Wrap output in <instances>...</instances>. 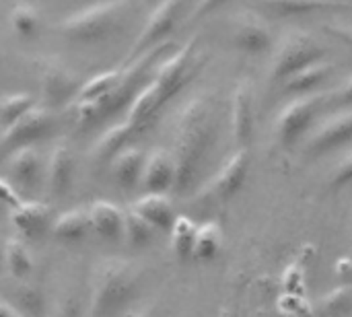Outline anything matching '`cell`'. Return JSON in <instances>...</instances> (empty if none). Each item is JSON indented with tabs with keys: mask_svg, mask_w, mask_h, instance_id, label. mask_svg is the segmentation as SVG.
I'll return each mask as SVG.
<instances>
[{
	"mask_svg": "<svg viewBox=\"0 0 352 317\" xmlns=\"http://www.w3.org/2000/svg\"><path fill=\"white\" fill-rule=\"evenodd\" d=\"M349 184H352V151L346 153V157L332 171V188H344Z\"/></svg>",
	"mask_w": 352,
	"mask_h": 317,
	"instance_id": "cell-37",
	"label": "cell"
},
{
	"mask_svg": "<svg viewBox=\"0 0 352 317\" xmlns=\"http://www.w3.org/2000/svg\"><path fill=\"white\" fill-rule=\"evenodd\" d=\"M10 305L25 317H43L45 314V297L41 289L33 285H19L14 289V299Z\"/></svg>",
	"mask_w": 352,
	"mask_h": 317,
	"instance_id": "cell-32",
	"label": "cell"
},
{
	"mask_svg": "<svg viewBox=\"0 0 352 317\" xmlns=\"http://www.w3.org/2000/svg\"><path fill=\"white\" fill-rule=\"evenodd\" d=\"M2 256H4V241H0V268H2Z\"/></svg>",
	"mask_w": 352,
	"mask_h": 317,
	"instance_id": "cell-42",
	"label": "cell"
},
{
	"mask_svg": "<svg viewBox=\"0 0 352 317\" xmlns=\"http://www.w3.org/2000/svg\"><path fill=\"white\" fill-rule=\"evenodd\" d=\"M231 0H198V4L194 6V10L190 12V21H198L204 19L208 14H212L214 10H219L221 6H225Z\"/></svg>",
	"mask_w": 352,
	"mask_h": 317,
	"instance_id": "cell-39",
	"label": "cell"
},
{
	"mask_svg": "<svg viewBox=\"0 0 352 317\" xmlns=\"http://www.w3.org/2000/svg\"><path fill=\"white\" fill-rule=\"evenodd\" d=\"M144 153L138 146H124L107 165H109V173L113 184L124 190L130 192L136 186H140V175H142V167H144Z\"/></svg>",
	"mask_w": 352,
	"mask_h": 317,
	"instance_id": "cell-22",
	"label": "cell"
},
{
	"mask_svg": "<svg viewBox=\"0 0 352 317\" xmlns=\"http://www.w3.org/2000/svg\"><path fill=\"white\" fill-rule=\"evenodd\" d=\"M163 105L165 103L161 99L159 87H157V83L153 80V74H151V78L140 87V91L134 95L132 103L128 105L124 120L136 132H142V130H146L153 124V120L159 116V111H161Z\"/></svg>",
	"mask_w": 352,
	"mask_h": 317,
	"instance_id": "cell-21",
	"label": "cell"
},
{
	"mask_svg": "<svg viewBox=\"0 0 352 317\" xmlns=\"http://www.w3.org/2000/svg\"><path fill=\"white\" fill-rule=\"evenodd\" d=\"M140 188L146 194H167L175 190V161L171 151L155 149L144 157Z\"/></svg>",
	"mask_w": 352,
	"mask_h": 317,
	"instance_id": "cell-19",
	"label": "cell"
},
{
	"mask_svg": "<svg viewBox=\"0 0 352 317\" xmlns=\"http://www.w3.org/2000/svg\"><path fill=\"white\" fill-rule=\"evenodd\" d=\"M326 56L324 45L307 31H289L276 41L270 60V78L276 83H285L291 74L301 70L303 66L322 60Z\"/></svg>",
	"mask_w": 352,
	"mask_h": 317,
	"instance_id": "cell-6",
	"label": "cell"
},
{
	"mask_svg": "<svg viewBox=\"0 0 352 317\" xmlns=\"http://www.w3.org/2000/svg\"><path fill=\"white\" fill-rule=\"evenodd\" d=\"M8 27L19 39H35L41 31V14L37 6L29 2H19L8 10Z\"/></svg>",
	"mask_w": 352,
	"mask_h": 317,
	"instance_id": "cell-28",
	"label": "cell"
},
{
	"mask_svg": "<svg viewBox=\"0 0 352 317\" xmlns=\"http://www.w3.org/2000/svg\"><path fill=\"white\" fill-rule=\"evenodd\" d=\"M188 2L190 0H159L155 4L153 12L148 14V19L144 21V25L124 62L169 41V35L175 31L177 23L182 21L184 12L188 8Z\"/></svg>",
	"mask_w": 352,
	"mask_h": 317,
	"instance_id": "cell-11",
	"label": "cell"
},
{
	"mask_svg": "<svg viewBox=\"0 0 352 317\" xmlns=\"http://www.w3.org/2000/svg\"><path fill=\"white\" fill-rule=\"evenodd\" d=\"M198 60V37H190L186 43L175 45L159 60L153 70V80L157 83L165 105L196 76V72L200 70Z\"/></svg>",
	"mask_w": 352,
	"mask_h": 317,
	"instance_id": "cell-5",
	"label": "cell"
},
{
	"mask_svg": "<svg viewBox=\"0 0 352 317\" xmlns=\"http://www.w3.org/2000/svg\"><path fill=\"white\" fill-rule=\"evenodd\" d=\"M35 103L37 99L29 91H14V93L2 95L0 97V124L8 126L10 122L21 118L25 111H29Z\"/></svg>",
	"mask_w": 352,
	"mask_h": 317,
	"instance_id": "cell-33",
	"label": "cell"
},
{
	"mask_svg": "<svg viewBox=\"0 0 352 317\" xmlns=\"http://www.w3.org/2000/svg\"><path fill=\"white\" fill-rule=\"evenodd\" d=\"M2 165H4L2 177L16 190V194L23 200H29L43 190L45 163L37 146H23L8 153L2 159Z\"/></svg>",
	"mask_w": 352,
	"mask_h": 317,
	"instance_id": "cell-12",
	"label": "cell"
},
{
	"mask_svg": "<svg viewBox=\"0 0 352 317\" xmlns=\"http://www.w3.org/2000/svg\"><path fill=\"white\" fill-rule=\"evenodd\" d=\"M229 27L231 45L243 54L260 56L274 47V33L268 21L258 10H241L233 14Z\"/></svg>",
	"mask_w": 352,
	"mask_h": 317,
	"instance_id": "cell-13",
	"label": "cell"
},
{
	"mask_svg": "<svg viewBox=\"0 0 352 317\" xmlns=\"http://www.w3.org/2000/svg\"><path fill=\"white\" fill-rule=\"evenodd\" d=\"M198 223H194L188 217H177L169 229L171 233V250L175 252L177 258H192L194 254V239H196Z\"/></svg>",
	"mask_w": 352,
	"mask_h": 317,
	"instance_id": "cell-31",
	"label": "cell"
},
{
	"mask_svg": "<svg viewBox=\"0 0 352 317\" xmlns=\"http://www.w3.org/2000/svg\"><path fill=\"white\" fill-rule=\"evenodd\" d=\"M250 171V151L235 149L219 169L196 190V200L202 202H227L231 200L245 184Z\"/></svg>",
	"mask_w": 352,
	"mask_h": 317,
	"instance_id": "cell-10",
	"label": "cell"
},
{
	"mask_svg": "<svg viewBox=\"0 0 352 317\" xmlns=\"http://www.w3.org/2000/svg\"><path fill=\"white\" fill-rule=\"evenodd\" d=\"M324 31H326V35L338 39L342 45H346L349 50H352V23L330 21V23H324Z\"/></svg>",
	"mask_w": 352,
	"mask_h": 317,
	"instance_id": "cell-36",
	"label": "cell"
},
{
	"mask_svg": "<svg viewBox=\"0 0 352 317\" xmlns=\"http://www.w3.org/2000/svg\"><path fill=\"white\" fill-rule=\"evenodd\" d=\"M130 317H153V309L151 307H142V309H136Z\"/></svg>",
	"mask_w": 352,
	"mask_h": 317,
	"instance_id": "cell-41",
	"label": "cell"
},
{
	"mask_svg": "<svg viewBox=\"0 0 352 317\" xmlns=\"http://www.w3.org/2000/svg\"><path fill=\"white\" fill-rule=\"evenodd\" d=\"M130 210L146 221L155 231H169L177 219L167 194H144L130 206Z\"/></svg>",
	"mask_w": 352,
	"mask_h": 317,
	"instance_id": "cell-24",
	"label": "cell"
},
{
	"mask_svg": "<svg viewBox=\"0 0 352 317\" xmlns=\"http://www.w3.org/2000/svg\"><path fill=\"white\" fill-rule=\"evenodd\" d=\"M0 317H25L21 311H16L10 303H0Z\"/></svg>",
	"mask_w": 352,
	"mask_h": 317,
	"instance_id": "cell-40",
	"label": "cell"
},
{
	"mask_svg": "<svg viewBox=\"0 0 352 317\" xmlns=\"http://www.w3.org/2000/svg\"><path fill=\"white\" fill-rule=\"evenodd\" d=\"M0 134H2V132H0Z\"/></svg>",
	"mask_w": 352,
	"mask_h": 317,
	"instance_id": "cell-44",
	"label": "cell"
},
{
	"mask_svg": "<svg viewBox=\"0 0 352 317\" xmlns=\"http://www.w3.org/2000/svg\"><path fill=\"white\" fill-rule=\"evenodd\" d=\"M120 76H122V66L107 68V70H101V72L93 74L91 78L82 80V85H80L78 95H76L74 101H91V99L103 97L105 93H109L118 85Z\"/></svg>",
	"mask_w": 352,
	"mask_h": 317,
	"instance_id": "cell-30",
	"label": "cell"
},
{
	"mask_svg": "<svg viewBox=\"0 0 352 317\" xmlns=\"http://www.w3.org/2000/svg\"><path fill=\"white\" fill-rule=\"evenodd\" d=\"M223 248V229L219 227V223L208 221L198 225L196 231V239H194V254L192 258L198 260H212L219 256Z\"/></svg>",
	"mask_w": 352,
	"mask_h": 317,
	"instance_id": "cell-29",
	"label": "cell"
},
{
	"mask_svg": "<svg viewBox=\"0 0 352 317\" xmlns=\"http://www.w3.org/2000/svg\"><path fill=\"white\" fill-rule=\"evenodd\" d=\"M217 138L214 101L208 95L190 99L177 116L175 128V190L188 192L198 179Z\"/></svg>",
	"mask_w": 352,
	"mask_h": 317,
	"instance_id": "cell-1",
	"label": "cell"
},
{
	"mask_svg": "<svg viewBox=\"0 0 352 317\" xmlns=\"http://www.w3.org/2000/svg\"><path fill=\"white\" fill-rule=\"evenodd\" d=\"M58 111L35 103L29 111H25L21 118L4 126L0 134V161L23 146H35L37 142L50 138L54 130L58 128Z\"/></svg>",
	"mask_w": 352,
	"mask_h": 317,
	"instance_id": "cell-7",
	"label": "cell"
},
{
	"mask_svg": "<svg viewBox=\"0 0 352 317\" xmlns=\"http://www.w3.org/2000/svg\"><path fill=\"white\" fill-rule=\"evenodd\" d=\"M229 126L235 146L248 149L254 138V126H256V97L250 78H241L233 89Z\"/></svg>",
	"mask_w": 352,
	"mask_h": 317,
	"instance_id": "cell-15",
	"label": "cell"
},
{
	"mask_svg": "<svg viewBox=\"0 0 352 317\" xmlns=\"http://www.w3.org/2000/svg\"><path fill=\"white\" fill-rule=\"evenodd\" d=\"M41 105L60 111L70 107L82 85V76L58 58H41L37 62Z\"/></svg>",
	"mask_w": 352,
	"mask_h": 317,
	"instance_id": "cell-8",
	"label": "cell"
},
{
	"mask_svg": "<svg viewBox=\"0 0 352 317\" xmlns=\"http://www.w3.org/2000/svg\"><path fill=\"white\" fill-rule=\"evenodd\" d=\"M52 237L64 243H76L82 241L91 233V223H89V206H72L66 212H60L54 217Z\"/></svg>",
	"mask_w": 352,
	"mask_h": 317,
	"instance_id": "cell-25",
	"label": "cell"
},
{
	"mask_svg": "<svg viewBox=\"0 0 352 317\" xmlns=\"http://www.w3.org/2000/svg\"><path fill=\"white\" fill-rule=\"evenodd\" d=\"M155 233L157 231L146 221H142L136 212L126 210V219H124V239L122 241H126L134 250H140V248H146L153 241Z\"/></svg>",
	"mask_w": 352,
	"mask_h": 317,
	"instance_id": "cell-34",
	"label": "cell"
},
{
	"mask_svg": "<svg viewBox=\"0 0 352 317\" xmlns=\"http://www.w3.org/2000/svg\"><path fill=\"white\" fill-rule=\"evenodd\" d=\"M134 0H95L54 25V33L72 45H101L124 31Z\"/></svg>",
	"mask_w": 352,
	"mask_h": 317,
	"instance_id": "cell-3",
	"label": "cell"
},
{
	"mask_svg": "<svg viewBox=\"0 0 352 317\" xmlns=\"http://www.w3.org/2000/svg\"><path fill=\"white\" fill-rule=\"evenodd\" d=\"M326 101L338 109L342 107H352V74H349L336 89L326 93Z\"/></svg>",
	"mask_w": 352,
	"mask_h": 317,
	"instance_id": "cell-35",
	"label": "cell"
},
{
	"mask_svg": "<svg viewBox=\"0 0 352 317\" xmlns=\"http://www.w3.org/2000/svg\"><path fill=\"white\" fill-rule=\"evenodd\" d=\"M134 134H138V132L126 120H122L118 124H111L107 130H103V134L93 144V149H91L93 159L99 161V163H109L124 146L130 144Z\"/></svg>",
	"mask_w": 352,
	"mask_h": 317,
	"instance_id": "cell-26",
	"label": "cell"
},
{
	"mask_svg": "<svg viewBox=\"0 0 352 317\" xmlns=\"http://www.w3.org/2000/svg\"><path fill=\"white\" fill-rule=\"evenodd\" d=\"M140 291V268L128 258H105L95 266L91 317H116Z\"/></svg>",
	"mask_w": 352,
	"mask_h": 317,
	"instance_id": "cell-4",
	"label": "cell"
},
{
	"mask_svg": "<svg viewBox=\"0 0 352 317\" xmlns=\"http://www.w3.org/2000/svg\"><path fill=\"white\" fill-rule=\"evenodd\" d=\"M19 200H23L19 194H16V190L0 175V212L2 210H8L10 212V208L19 202Z\"/></svg>",
	"mask_w": 352,
	"mask_h": 317,
	"instance_id": "cell-38",
	"label": "cell"
},
{
	"mask_svg": "<svg viewBox=\"0 0 352 317\" xmlns=\"http://www.w3.org/2000/svg\"><path fill=\"white\" fill-rule=\"evenodd\" d=\"M144 2H155V4H157V2H159V0H144Z\"/></svg>",
	"mask_w": 352,
	"mask_h": 317,
	"instance_id": "cell-43",
	"label": "cell"
},
{
	"mask_svg": "<svg viewBox=\"0 0 352 317\" xmlns=\"http://www.w3.org/2000/svg\"><path fill=\"white\" fill-rule=\"evenodd\" d=\"M124 219L126 210L109 200H97L89 204L91 233L105 243H118L124 239Z\"/></svg>",
	"mask_w": 352,
	"mask_h": 317,
	"instance_id": "cell-20",
	"label": "cell"
},
{
	"mask_svg": "<svg viewBox=\"0 0 352 317\" xmlns=\"http://www.w3.org/2000/svg\"><path fill=\"white\" fill-rule=\"evenodd\" d=\"M326 93H309V95H297L291 99L276 116V138L283 146H295L301 142L309 132L311 126L320 113V109L326 105Z\"/></svg>",
	"mask_w": 352,
	"mask_h": 317,
	"instance_id": "cell-9",
	"label": "cell"
},
{
	"mask_svg": "<svg viewBox=\"0 0 352 317\" xmlns=\"http://www.w3.org/2000/svg\"><path fill=\"white\" fill-rule=\"evenodd\" d=\"M173 47L175 45L171 41H165L157 47L124 62L122 64V76H120L118 85L109 93H105L103 97L91 99V101H72L68 109L72 111L74 124L78 128H91V126L103 124V122L111 120L116 113L128 109L134 95L148 80V76L153 74L159 60Z\"/></svg>",
	"mask_w": 352,
	"mask_h": 317,
	"instance_id": "cell-2",
	"label": "cell"
},
{
	"mask_svg": "<svg viewBox=\"0 0 352 317\" xmlns=\"http://www.w3.org/2000/svg\"><path fill=\"white\" fill-rule=\"evenodd\" d=\"M8 217H10L12 227L19 231V235L25 241H35V239L43 237L45 233H50L52 223H54L52 206L41 200H35V198L19 200L10 208Z\"/></svg>",
	"mask_w": 352,
	"mask_h": 317,
	"instance_id": "cell-16",
	"label": "cell"
},
{
	"mask_svg": "<svg viewBox=\"0 0 352 317\" xmlns=\"http://www.w3.org/2000/svg\"><path fill=\"white\" fill-rule=\"evenodd\" d=\"M2 268L12 278H27L35 268V258L31 248L23 237H12L4 241V256H2Z\"/></svg>",
	"mask_w": 352,
	"mask_h": 317,
	"instance_id": "cell-27",
	"label": "cell"
},
{
	"mask_svg": "<svg viewBox=\"0 0 352 317\" xmlns=\"http://www.w3.org/2000/svg\"><path fill=\"white\" fill-rule=\"evenodd\" d=\"M352 142V107H342L340 111L328 116L316 130L305 138V155L322 157L340 146Z\"/></svg>",
	"mask_w": 352,
	"mask_h": 317,
	"instance_id": "cell-14",
	"label": "cell"
},
{
	"mask_svg": "<svg viewBox=\"0 0 352 317\" xmlns=\"http://www.w3.org/2000/svg\"><path fill=\"white\" fill-rule=\"evenodd\" d=\"M334 72H336V66L332 62H328L326 58H322V60H316V62L303 66L295 74H291L283 85H285V91L295 97L320 93V89L334 76Z\"/></svg>",
	"mask_w": 352,
	"mask_h": 317,
	"instance_id": "cell-23",
	"label": "cell"
},
{
	"mask_svg": "<svg viewBox=\"0 0 352 317\" xmlns=\"http://www.w3.org/2000/svg\"><path fill=\"white\" fill-rule=\"evenodd\" d=\"M74 157L66 144H56L45 161L43 190L52 200H62L72 188L74 182Z\"/></svg>",
	"mask_w": 352,
	"mask_h": 317,
	"instance_id": "cell-17",
	"label": "cell"
},
{
	"mask_svg": "<svg viewBox=\"0 0 352 317\" xmlns=\"http://www.w3.org/2000/svg\"><path fill=\"white\" fill-rule=\"evenodd\" d=\"M254 8L278 19H289L318 12H346L352 6L344 0H254Z\"/></svg>",
	"mask_w": 352,
	"mask_h": 317,
	"instance_id": "cell-18",
	"label": "cell"
}]
</instances>
